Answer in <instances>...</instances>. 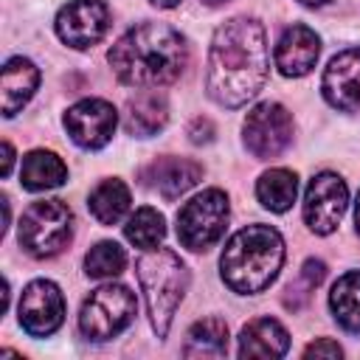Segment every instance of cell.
<instances>
[{"label": "cell", "mask_w": 360, "mask_h": 360, "mask_svg": "<svg viewBox=\"0 0 360 360\" xmlns=\"http://www.w3.org/2000/svg\"><path fill=\"white\" fill-rule=\"evenodd\" d=\"M169 121V104L166 96L155 90L135 93L124 107V127L135 138H152L158 135Z\"/></svg>", "instance_id": "18"}, {"label": "cell", "mask_w": 360, "mask_h": 360, "mask_svg": "<svg viewBox=\"0 0 360 360\" xmlns=\"http://www.w3.org/2000/svg\"><path fill=\"white\" fill-rule=\"evenodd\" d=\"M231 217L228 194L222 188H205L194 194L180 211H177V239L186 250L202 253L211 245H217L225 233Z\"/></svg>", "instance_id": "6"}, {"label": "cell", "mask_w": 360, "mask_h": 360, "mask_svg": "<svg viewBox=\"0 0 360 360\" xmlns=\"http://www.w3.org/2000/svg\"><path fill=\"white\" fill-rule=\"evenodd\" d=\"M53 28L65 45L76 51L93 48L110 28V8L104 0H68L56 14Z\"/></svg>", "instance_id": "10"}, {"label": "cell", "mask_w": 360, "mask_h": 360, "mask_svg": "<svg viewBox=\"0 0 360 360\" xmlns=\"http://www.w3.org/2000/svg\"><path fill=\"white\" fill-rule=\"evenodd\" d=\"M152 6H158V8H174V6H180L183 0H149Z\"/></svg>", "instance_id": "30"}, {"label": "cell", "mask_w": 360, "mask_h": 360, "mask_svg": "<svg viewBox=\"0 0 360 360\" xmlns=\"http://www.w3.org/2000/svg\"><path fill=\"white\" fill-rule=\"evenodd\" d=\"M124 236H127L129 245H135V248H141V250H152V248H158V245L163 242V236H166V219H163V214H160L158 208L143 205V208H138V211L127 219Z\"/></svg>", "instance_id": "24"}, {"label": "cell", "mask_w": 360, "mask_h": 360, "mask_svg": "<svg viewBox=\"0 0 360 360\" xmlns=\"http://www.w3.org/2000/svg\"><path fill=\"white\" fill-rule=\"evenodd\" d=\"M188 141L191 143H208V141H214V124H211V118L197 115L188 124Z\"/></svg>", "instance_id": "27"}, {"label": "cell", "mask_w": 360, "mask_h": 360, "mask_svg": "<svg viewBox=\"0 0 360 360\" xmlns=\"http://www.w3.org/2000/svg\"><path fill=\"white\" fill-rule=\"evenodd\" d=\"M245 149L256 160H273L292 143V115L278 101H259L242 124Z\"/></svg>", "instance_id": "8"}, {"label": "cell", "mask_w": 360, "mask_h": 360, "mask_svg": "<svg viewBox=\"0 0 360 360\" xmlns=\"http://www.w3.org/2000/svg\"><path fill=\"white\" fill-rule=\"evenodd\" d=\"M228 354V323L222 318L197 321L183 343V357H225Z\"/></svg>", "instance_id": "23"}, {"label": "cell", "mask_w": 360, "mask_h": 360, "mask_svg": "<svg viewBox=\"0 0 360 360\" xmlns=\"http://www.w3.org/2000/svg\"><path fill=\"white\" fill-rule=\"evenodd\" d=\"M298 197V174L290 169H267L264 174H259L256 180V200L273 211V214H284L292 208Z\"/></svg>", "instance_id": "21"}, {"label": "cell", "mask_w": 360, "mask_h": 360, "mask_svg": "<svg viewBox=\"0 0 360 360\" xmlns=\"http://www.w3.org/2000/svg\"><path fill=\"white\" fill-rule=\"evenodd\" d=\"M321 93L326 104L340 112L360 110V48H346L329 59L321 79Z\"/></svg>", "instance_id": "13"}, {"label": "cell", "mask_w": 360, "mask_h": 360, "mask_svg": "<svg viewBox=\"0 0 360 360\" xmlns=\"http://www.w3.org/2000/svg\"><path fill=\"white\" fill-rule=\"evenodd\" d=\"M11 166H14V149H11L8 141H3V169H0V174L8 177L11 174Z\"/></svg>", "instance_id": "29"}, {"label": "cell", "mask_w": 360, "mask_h": 360, "mask_svg": "<svg viewBox=\"0 0 360 360\" xmlns=\"http://www.w3.org/2000/svg\"><path fill=\"white\" fill-rule=\"evenodd\" d=\"M135 292L124 284H101L93 290L79 312V332L87 340L104 343L118 338L135 318Z\"/></svg>", "instance_id": "7"}, {"label": "cell", "mask_w": 360, "mask_h": 360, "mask_svg": "<svg viewBox=\"0 0 360 360\" xmlns=\"http://www.w3.org/2000/svg\"><path fill=\"white\" fill-rule=\"evenodd\" d=\"M141 180H143V186L158 191L163 200H177L180 194H186L188 188H194L202 180V166L188 158L163 155L141 169Z\"/></svg>", "instance_id": "15"}, {"label": "cell", "mask_w": 360, "mask_h": 360, "mask_svg": "<svg viewBox=\"0 0 360 360\" xmlns=\"http://www.w3.org/2000/svg\"><path fill=\"white\" fill-rule=\"evenodd\" d=\"M37 84H39V68L25 56H11L0 73L3 115L6 118L17 115L31 101V96L37 93Z\"/></svg>", "instance_id": "16"}, {"label": "cell", "mask_w": 360, "mask_h": 360, "mask_svg": "<svg viewBox=\"0 0 360 360\" xmlns=\"http://www.w3.org/2000/svg\"><path fill=\"white\" fill-rule=\"evenodd\" d=\"M354 222H357V231H360V194H357V202H354Z\"/></svg>", "instance_id": "31"}, {"label": "cell", "mask_w": 360, "mask_h": 360, "mask_svg": "<svg viewBox=\"0 0 360 360\" xmlns=\"http://www.w3.org/2000/svg\"><path fill=\"white\" fill-rule=\"evenodd\" d=\"M20 326L31 338L53 335L65 321V295L51 278H34L20 295Z\"/></svg>", "instance_id": "11"}, {"label": "cell", "mask_w": 360, "mask_h": 360, "mask_svg": "<svg viewBox=\"0 0 360 360\" xmlns=\"http://www.w3.org/2000/svg\"><path fill=\"white\" fill-rule=\"evenodd\" d=\"M129 202H132V194H129V186L118 177H107L101 180L90 197H87V208L90 214L101 222V225H115L127 217L129 211Z\"/></svg>", "instance_id": "20"}, {"label": "cell", "mask_w": 360, "mask_h": 360, "mask_svg": "<svg viewBox=\"0 0 360 360\" xmlns=\"http://www.w3.org/2000/svg\"><path fill=\"white\" fill-rule=\"evenodd\" d=\"M349 205V188L346 180L335 172H321L309 180L304 194V222L312 233L326 236L332 233Z\"/></svg>", "instance_id": "9"}, {"label": "cell", "mask_w": 360, "mask_h": 360, "mask_svg": "<svg viewBox=\"0 0 360 360\" xmlns=\"http://www.w3.org/2000/svg\"><path fill=\"white\" fill-rule=\"evenodd\" d=\"M284 264V239L273 225H248L236 231L219 256L222 281L239 295L267 290Z\"/></svg>", "instance_id": "3"}, {"label": "cell", "mask_w": 360, "mask_h": 360, "mask_svg": "<svg viewBox=\"0 0 360 360\" xmlns=\"http://www.w3.org/2000/svg\"><path fill=\"white\" fill-rule=\"evenodd\" d=\"M318 56H321V37L309 25H301V22L284 28L273 51L276 68L287 79L307 76L318 65Z\"/></svg>", "instance_id": "14"}, {"label": "cell", "mask_w": 360, "mask_h": 360, "mask_svg": "<svg viewBox=\"0 0 360 360\" xmlns=\"http://www.w3.org/2000/svg\"><path fill=\"white\" fill-rule=\"evenodd\" d=\"M135 276H138V284L146 301L149 323L158 338H166L174 321V312L188 290V267L174 250L152 248L138 256Z\"/></svg>", "instance_id": "4"}, {"label": "cell", "mask_w": 360, "mask_h": 360, "mask_svg": "<svg viewBox=\"0 0 360 360\" xmlns=\"http://www.w3.org/2000/svg\"><path fill=\"white\" fill-rule=\"evenodd\" d=\"M329 309L340 329L360 335V270H349L332 284Z\"/></svg>", "instance_id": "22"}, {"label": "cell", "mask_w": 360, "mask_h": 360, "mask_svg": "<svg viewBox=\"0 0 360 360\" xmlns=\"http://www.w3.org/2000/svg\"><path fill=\"white\" fill-rule=\"evenodd\" d=\"M107 62L124 84L152 90L180 79L188 65V42L166 22H141L118 37Z\"/></svg>", "instance_id": "2"}, {"label": "cell", "mask_w": 360, "mask_h": 360, "mask_svg": "<svg viewBox=\"0 0 360 360\" xmlns=\"http://www.w3.org/2000/svg\"><path fill=\"white\" fill-rule=\"evenodd\" d=\"M304 6H323V3H329V0H301Z\"/></svg>", "instance_id": "32"}, {"label": "cell", "mask_w": 360, "mask_h": 360, "mask_svg": "<svg viewBox=\"0 0 360 360\" xmlns=\"http://www.w3.org/2000/svg\"><path fill=\"white\" fill-rule=\"evenodd\" d=\"M290 332L276 318H256L239 332V357H284Z\"/></svg>", "instance_id": "17"}, {"label": "cell", "mask_w": 360, "mask_h": 360, "mask_svg": "<svg viewBox=\"0 0 360 360\" xmlns=\"http://www.w3.org/2000/svg\"><path fill=\"white\" fill-rule=\"evenodd\" d=\"M304 354H307V357H312V354H315V357H340L343 349H340L332 338H321V340L309 343V346L304 349Z\"/></svg>", "instance_id": "28"}, {"label": "cell", "mask_w": 360, "mask_h": 360, "mask_svg": "<svg viewBox=\"0 0 360 360\" xmlns=\"http://www.w3.org/2000/svg\"><path fill=\"white\" fill-rule=\"evenodd\" d=\"M124 267H127V253L118 242H110V239L93 245L84 256V273L90 278H112Z\"/></svg>", "instance_id": "26"}, {"label": "cell", "mask_w": 360, "mask_h": 360, "mask_svg": "<svg viewBox=\"0 0 360 360\" xmlns=\"http://www.w3.org/2000/svg\"><path fill=\"white\" fill-rule=\"evenodd\" d=\"M68 180V166L65 160L51 152V149H31L22 158L20 166V183L28 191H48V188H59Z\"/></svg>", "instance_id": "19"}, {"label": "cell", "mask_w": 360, "mask_h": 360, "mask_svg": "<svg viewBox=\"0 0 360 360\" xmlns=\"http://www.w3.org/2000/svg\"><path fill=\"white\" fill-rule=\"evenodd\" d=\"M323 276H326V264H323L321 259H307V262L301 264L298 276H295V278L287 284V290H284V307L292 309V312H298V309L312 298V292L321 287Z\"/></svg>", "instance_id": "25"}, {"label": "cell", "mask_w": 360, "mask_h": 360, "mask_svg": "<svg viewBox=\"0 0 360 360\" xmlns=\"http://www.w3.org/2000/svg\"><path fill=\"white\" fill-rule=\"evenodd\" d=\"M20 245L34 259H51L73 239V211L62 200L31 202L20 219Z\"/></svg>", "instance_id": "5"}, {"label": "cell", "mask_w": 360, "mask_h": 360, "mask_svg": "<svg viewBox=\"0 0 360 360\" xmlns=\"http://www.w3.org/2000/svg\"><path fill=\"white\" fill-rule=\"evenodd\" d=\"M70 141L82 149H101L112 141L118 127V110L104 98H82L68 107L62 118Z\"/></svg>", "instance_id": "12"}, {"label": "cell", "mask_w": 360, "mask_h": 360, "mask_svg": "<svg viewBox=\"0 0 360 360\" xmlns=\"http://www.w3.org/2000/svg\"><path fill=\"white\" fill-rule=\"evenodd\" d=\"M270 73V53L264 25L256 17L225 20L208 45L205 90L228 110H236L259 96Z\"/></svg>", "instance_id": "1"}, {"label": "cell", "mask_w": 360, "mask_h": 360, "mask_svg": "<svg viewBox=\"0 0 360 360\" xmlns=\"http://www.w3.org/2000/svg\"><path fill=\"white\" fill-rule=\"evenodd\" d=\"M205 6H222V3H228V0H202Z\"/></svg>", "instance_id": "33"}]
</instances>
